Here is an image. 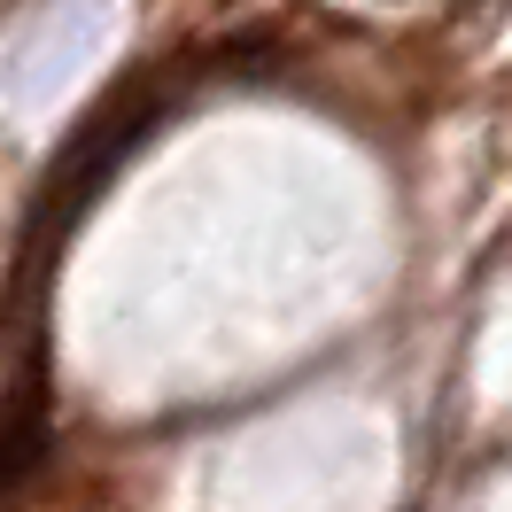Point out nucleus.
I'll return each instance as SVG.
<instances>
[{
    "label": "nucleus",
    "mask_w": 512,
    "mask_h": 512,
    "mask_svg": "<svg viewBox=\"0 0 512 512\" xmlns=\"http://www.w3.org/2000/svg\"><path fill=\"white\" fill-rule=\"evenodd\" d=\"M47 458H55V396H47V365L32 357L16 388L0 396V505L16 489H32Z\"/></svg>",
    "instance_id": "nucleus-2"
},
{
    "label": "nucleus",
    "mask_w": 512,
    "mask_h": 512,
    "mask_svg": "<svg viewBox=\"0 0 512 512\" xmlns=\"http://www.w3.org/2000/svg\"><path fill=\"white\" fill-rule=\"evenodd\" d=\"M156 117H163V101H148V94H132V101H117V109H101L94 125L70 140V156L55 163V179L39 187V210H32V233H24V256L32 264H47V249L63 241L70 225L94 210V194L109 187V171L156 132Z\"/></svg>",
    "instance_id": "nucleus-1"
}]
</instances>
